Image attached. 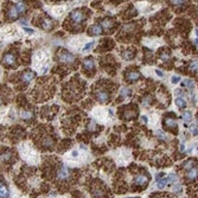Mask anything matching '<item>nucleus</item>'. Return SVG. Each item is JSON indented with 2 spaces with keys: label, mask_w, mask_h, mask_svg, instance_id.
<instances>
[{
  "label": "nucleus",
  "mask_w": 198,
  "mask_h": 198,
  "mask_svg": "<svg viewBox=\"0 0 198 198\" xmlns=\"http://www.w3.org/2000/svg\"><path fill=\"white\" fill-rule=\"evenodd\" d=\"M150 173L145 167L137 166L135 164L131 165L128 168H120L115 173L114 190L116 193L132 192H142L150 183Z\"/></svg>",
  "instance_id": "1"
},
{
  "label": "nucleus",
  "mask_w": 198,
  "mask_h": 198,
  "mask_svg": "<svg viewBox=\"0 0 198 198\" xmlns=\"http://www.w3.org/2000/svg\"><path fill=\"white\" fill-rule=\"evenodd\" d=\"M196 43H197V45H198V39H196Z\"/></svg>",
  "instance_id": "47"
},
{
  "label": "nucleus",
  "mask_w": 198,
  "mask_h": 198,
  "mask_svg": "<svg viewBox=\"0 0 198 198\" xmlns=\"http://www.w3.org/2000/svg\"><path fill=\"white\" fill-rule=\"evenodd\" d=\"M16 160H17V155H16L13 150H11V148H6V147L3 148V150H1V162H3V164L5 166V168H7L6 166H8V165L10 166L13 165Z\"/></svg>",
  "instance_id": "12"
},
{
  "label": "nucleus",
  "mask_w": 198,
  "mask_h": 198,
  "mask_svg": "<svg viewBox=\"0 0 198 198\" xmlns=\"http://www.w3.org/2000/svg\"><path fill=\"white\" fill-rule=\"evenodd\" d=\"M18 56L14 51H6L3 55V65L7 69L17 68L18 67Z\"/></svg>",
  "instance_id": "11"
},
{
  "label": "nucleus",
  "mask_w": 198,
  "mask_h": 198,
  "mask_svg": "<svg viewBox=\"0 0 198 198\" xmlns=\"http://www.w3.org/2000/svg\"><path fill=\"white\" fill-rule=\"evenodd\" d=\"M56 60L62 65H67V67H71L76 63V58L72 54H70L69 51H67L65 49H58L56 52Z\"/></svg>",
  "instance_id": "10"
},
{
  "label": "nucleus",
  "mask_w": 198,
  "mask_h": 198,
  "mask_svg": "<svg viewBox=\"0 0 198 198\" xmlns=\"http://www.w3.org/2000/svg\"><path fill=\"white\" fill-rule=\"evenodd\" d=\"M186 1H173V5H184Z\"/></svg>",
  "instance_id": "39"
},
{
  "label": "nucleus",
  "mask_w": 198,
  "mask_h": 198,
  "mask_svg": "<svg viewBox=\"0 0 198 198\" xmlns=\"http://www.w3.org/2000/svg\"><path fill=\"white\" fill-rule=\"evenodd\" d=\"M167 183H168V180L166 179V178H164V179H160L159 182H158V188L159 189H164L166 185H167Z\"/></svg>",
  "instance_id": "33"
},
{
  "label": "nucleus",
  "mask_w": 198,
  "mask_h": 198,
  "mask_svg": "<svg viewBox=\"0 0 198 198\" xmlns=\"http://www.w3.org/2000/svg\"><path fill=\"white\" fill-rule=\"evenodd\" d=\"M127 198H140V197H127Z\"/></svg>",
  "instance_id": "45"
},
{
  "label": "nucleus",
  "mask_w": 198,
  "mask_h": 198,
  "mask_svg": "<svg viewBox=\"0 0 198 198\" xmlns=\"http://www.w3.org/2000/svg\"><path fill=\"white\" fill-rule=\"evenodd\" d=\"M192 114H191V112H184L183 114H182V119H183V121L184 122H190L191 121V119H192V116H191Z\"/></svg>",
  "instance_id": "32"
},
{
  "label": "nucleus",
  "mask_w": 198,
  "mask_h": 198,
  "mask_svg": "<svg viewBox=\"0 0 198 198\" xmlns=\"http://www.w3.org/2000/svg\"><path fill=\"white\" fill-rule=\"evenodd\" d=\"M82 71L87 77H93L95 75V63L93 57H85L82 62Z\"/></svg>",
  "instance_id": "15"
},
{
  "label": "nucleus",
  "mask_w": 198,
  "mask_h": 198,
  "mask_svg": "<svg viewBox=\"0 0 198 198\" xmlns=\"http://www.w3.org/2000/svg\"><path fill=\"white\" fill-rule=\"evenodd\" d=\"M171 116V113H167L166 114V118L164 119V121H163V123L165 125V127H167V128H170V129H175V131H177V122H176V120L173 119V118H170Z\"/></svg>",
  "instance_id": "23"
},
{
  "label": "nucleus",
  "mask_w": 198,
  "mask_h": 198,
  "mask_svg": "<svg viewBox=\"0 0 198 198\" xmlns=\"http://www.w3.org/2000/svg\"><path fill=\"white\" fill-rule=\"evenodd\" d=\"M88 189L93 198H112L113 193L109 190L107 185L100 180V179H94L88 184Z\"/></svg>",
  "instance_id": "8"
},
{
  "label": "nucleus",
  "mask_w": 198,
  "mask_h": 198,
  "mask_svg": "<svg viewBox=\"0 0 198 198\" xmlns=\"http://www.w3.org/2000/svg\"><path fill=\"white\" fill-rule=\"evenodd\" d=\"M90 10L84 7L71 11L64 21V29H67L70 32H81L84 29L85 20L90 17Z\"/></svg>",
  "instance_id": "5"
},
{
  "label": "nucleus",
  "mask_w": 198,
  "mask_h": 198,
  "mask_svg": "<svg viewBox=\"0 0 198 198\" xmlns=\"http://www.w3.org/2000/svg\"><path fill=\"white\" fill-rule=\"evenodd\" d=\"M18 17H19V12H18L16 5L8 4V5L5 7V18H6V20L12 21V20L18 19Z\"/></svg>",
  "instance_id": "18"
},
{
  "label": "nucleus",
  "mask_w": 198,
  "mask_h": 198,
  "mask_svg": "<svg viewBox=\"0 0 198 198\" xmlns=\"http://www.w3.org/2000/svg\"><path fill=\"white\" fill-rule=\"evenodd\" d=\"M142 25V23H129V24H126L125 26H123L120 32L118 33V39L120 42H128L129 38H138L137 37V33L139 32L138 30H140Z\"/></svg>",
  "instance_id": "9"
},
{
  "label": "nucleus",
  "mask_w": 198,
  "mask_h": 198,
  "mask_svg": "<svg viewBox=\"0 0 198 198\" xmlns=\"http://www.w3.org/2000/svg\"><path fill=\"white\" fill-rule=\"evenodd\" d=\"M119 112H120V118L121 119L129 120V119H133L135 115L138 114V108L134 104H128V106H123L122 108H120Z\"/></svg>",
  "instance_id": "16"
},
{
  "label": "nucleus",
  "mask_w": 198,
  "mask_h": 198,
  "mask_svg": "<svg viewBox=\"0 0 198 198\" xmlns=\"http://www.w3.org/2000/svg\"><path fill=\"white\" fill-rule=\"evenodd\" d=\"M94 44H95L94 42H91V43H89V44H87V45H85V46L83 47V51H87V50H89V49H90V47H91V46H93Z\"/></svg>",
  "instance_id": "35"
},
{
  "label": "nucleus",
  "mask_w": 198,
  "mask_h": 198,
  "mask_svg": "<svg viewBox=\"0 0 198 198\" xmlns=\"http://www.w3.org/2000/svg\"><path fill=\"white\" fill-rule=\"evenodd\" d=\"M114 46V42L109 38H104L101 41V45L98 47V51H104L107 49H112Z\"/></svg>",
  "instance_id": "25"
},
{
  "label": "nucleus",
  "mask_w": 198,
  "mask_h": 198,
  "mask_svg": "<svg viewBox=\"0 0 198 198\" xmlns=\"http://www.w3.org/2000/svg\"><path fill=\"white\" fill-rule=\"evenodd\" d=\"M196 189H197V192H198V185H197V186H196Z\"/></svg>",
  "instance_id": "46"
},
{
  "label": "nucleus",
  "mask_w": 198,
  "mask_h": 198,
  "mask_svg": "<svg viewBox=\"0 0 198 198\" xmlns=\"http://www.w3.org/2000/svg\"><path fill=\"white\" fill-rule=\"evenodd\" d=\"M36 146L42 151H54L56 146V134L49 125H39L32 132Z\"/></svg>",
  "instance_id": "4"
},
{
  "label": "nucleus",
  "mask_w": 198,
  "mask_h": 198,
  "mask_svg": "<svg viewBox=\"0 0 198 198\" xmlns=\"http://www.w3.org/2000/svg\"><path fill=\"white\" fill-rule=\"evenodd\" d=\"M175 103H176V106L178 108H185L186 107V102H185V100L183 97H177L175 100Z\"/></svg>",
  "instance_id": "28"
},
{
  "label": "nucleus",
  "mask_w": 198,
  "mask_h": 198,
  "mask_svg": "<svg viewBox=\"0 0 198 198\" xmlns=\"http://www.w3.org/2000/svg\"><path fill=\"white\" fill-rule=\"evenodd\" d=\"M142 121H144V122L146 123V122H147L148 120H147V118H146V116H142Z\"/></svg>",
  "instance_id": "44"
},
{
  "label": "nucleus",
  "mask_w": 198,
  "mask_h": 198,
  "mask_svg": "<svg viewBox=\"0 0 198 198\" xmlns=\"http://www.w3.org/2000/svg\"><path fill=\"white\" fill-rule=\"evenodd\" d=\"M14 180L20 190L32 196L45 193L47 191L46 185L41 182L38 172L33 167H24V170L20 171L19 178L16 177Z\"/></svg>",
  "instance_id": "3"
},
{
  "label": "nucleus",
  "mask_w": 198,
  "mask_h": 198,
  "mask_svg": "<svg viewBox=\"0 0 198 198\" xmlns=\"http://www.w3.org/2000/svg\"><path fill=\"white\" fill-rule=\"evenodd\" d=\"M182 190V185H175V186H173V191H180Z\"/></svg>",
  "instance_id": "37"
},
{
  "label": "nucleus",
  "mask_w": 198,
  "mask_h": 198,
  "mask_svg": "<svg viewBox=\"0 0 198 198\" xmlns=\"http://www.w3.org/2000/svg\"><path fill=\"white\" fill-rule=\"evenodd\" d=\"M20 116H21V119H24V120L31 121V119H33L34 114H33V112H32L31 109H28V110L21 109V110H20Z\"/></svg>",
  "instance_id": "26"
},
{
  "label": "nucleus",
  "mask_w": 198,
  "mask_h": 198,
  "mask_svg": "<svg viewBox=\"0 0 198 198\" xmlns=\"http://www.w3.org/2000/svg\"><path fill=\"white\" fill-rule=\"evenodd\" d=\"M121 56L123 59L126 60H131L133 59L135 56H137V49L134 47H128V49H122L121 51Z\"/></svg>",
  "instance_id": "21"
},
{
  "label": "nucleus",
  "mask_w": 198,
  "mask_h": 198,
  "mask_svg": "<svg viewBox=\"0 0 198 198\" xmlns=\"http://www.w3.org/2000/svg\"><path fill=\"white\" fill-rule=\"evenodd\" d=\"M101 65L104 68L106 71H108L110 75H114V74L118 71V67L119 64H116V62L114 59L113 56H106L103 58H101Z\"/></svg>",
  "instance_id": "13"
},
{
  "label": "nucleus",
  "mask_w": 198,
  "mask_h": 198,
  "mask_svg": "<svg viewBox=\"0 0 198 198\" xmlns=\"http://www.w3.org/2000/svg\"><path fill=\"white\" fill-rule=\"evenodd\" d=\"M197 34H198V30H197Z\"/></svg>",
  "instance_id": "48"
},
{
  "label": "nucleus",
  "mask_w": 198,
  "mask_h": 198,
  "mask_svg": "<svg viewBox=\"0 0 198 198\" xmlns=\"http://www.w3.org/2000/svg\"><path fill=\"white\" fill-rule=\"evenodd\" d=\"M85 83L80 80L78 75L74 77L72 81L63 85V100L67 102H74L80 100L81 96L84 94Z\"/></svg>",
  "instance_id": "7"
},
{
  "label": "nucleus",
  "mask_w": 198,
  "mask_h": 198,
  "mask_svg": "<svg viewBox=\"0 0 198 198\" xmlns=\"http://www.w3.org/2000/svg\"><path fill=\"white\" fill-rule=\"evenodd\" d=\"M171 81H172V83H178V82H179V81H180V78H179V77H178V76H173V77H172V80H171Z\"/></svg>",
  "instance_id": "36"
},
{
  "label": "nucleus",
  "mask_w": 198,
  "mask_h": 198,
  "mask_svg": "<svg viewBox=\"0 0 198 198\" xmlns=\"http://www.w3.org/2000/svg\"><path fill=\"white\" fill-rule=\"evenodd\" d=\"M102 31H103V29H102V26L100 25V24H93V25L88 29V34L89 36H98V34H101L102 33Z\"/></svg>",
  "instance_id": "24"
},
{
  "label": "nucleus",
  "mask_w": 198,
  "mask_h": 198,
  "mask_svg": "<svg viewBox=\"0 0 198 198\" xmlns=\"http://www.w3.org/2000/svg\"><path fill=\"white\" fill-rule=\"evenodd\" d=\"M191 132H192V134H193V135H198V129H197V128L192 127V128H191Z\"/></svg>",
  "instance_id": "38"
},
{
  "label": "nucleus",
  "mask_w": 198,
  "mask_h": 198,
  "mask_svg": "<svg viewBox=\"0 0 198 198\" xmlns=\"http://www.w3.org/2000/svg\"><path fill=\"white\" fill-rule=\"evenodd\" d=\"M129 95H131V89L129 88H122L119 97H120V100H122V98H125L126 96H129Z\"/></svg>",
  "instance_id": "30"
},
{
  "label": "nucleus",
  "mask_w": 198,
  "mask_h": 198,
  "mask_svg": "<svg viewBox=\"0 0 198 198\" xmlns=\"http://www.w3.org/2000/svg\"><path fill=\"white\" fill-rule=\"evenodd\" d=\"M167 180H168V183L176 182V180H177V176H176V173H171V175H170V177L167 178Z\"/></svg>",
  "instance_id": "34"
},
{
  "label": "nucleus",
  "mask_w": 198,
  "mask_h": 198,
  "mask_svg": "<svg viewBox=\"0 0 198 198\" xmlns=\"http://www.w3.org/2000/svg\"><path fill=\"white\" fill-rule=\"evenodd\" d=\"M24 31H26L28 33H33V30H31V29H28V28H24Z\"/></svg>",
  "instance_id": "41"
},
{
  "label": "nucleus",
  "mask_w": 198,
  "mask_h": 198,
  "mask_svg": "<svg viewBox=\"0 0 198 198\" xmlns=\"http://www.w3.org/2000/svg\"><path fill=\"white\" fill-rule=\"evenodd\" d=\"M39 20H41V23L39 24H37L41 29H43V30H46V31H49V30H51L54 26H55V21L51 19V18H49V17H39Z\"/></svg>",
  "instance_id": "19"
},
{
  "label": "nucleus",
  "mask_w": 198,
  "mask_h": 198,
  "mask_svg": "<svg viewBox=\"0 0 198 198\" xmlns=\"http://www.w3.org/2000/svg\"><path fill=\"white\" fill-rule=\"evenodd\" d=\"M114 87L115 84L112 81L101 80L93 85L91 94L96 98V101H98L100 103H108L112 98V95L114 94Z\"/></svg>",
  "instance_id": "6"
},
{
  "label": "nucleus",
  "mask_w": 198,
  "mask_h": 198,
  "mask_svg": "<svg viewBox=\"0 0 198 198\" xmlns=\"http://www.w3.org/2000/svg\"><path fill=\"white\" fill-rule=\"evenodd\" d=\"M185 150V146H184V144H182L180 145V151H184Z\"/></svg>",
  "instance_id": "43"
},
{
  "label": "nucleus",
  "mask_w": 198,
  "mask_h": 198,
  "mask_svg": "<svg viewBox=\"0 0 198 198\" xmlns=\"http://www.w3.org/2000/svg\"><path fill=\"white\" fill-rule=\"evenodd\" d=\"M123 77H125V81H127V82H135L141 77V75L137 70V68L131 67V68H127L126 71L123 72Z\"/></svg>",
  "instance_id": "17"
},
{
  "label": "nucleus",
  "mask_w": 198,
  "mask_h": 198,
  "mask_svg": "<svg viewBox=\"0 0 198 198\" xmlns=\"http://www.w3.org/2000/svg\"><path fill=\"white\" fill-rule=\"evenodd\" d=\"M100 25H101L102 29H104L106 31H109V30H112V29L115 26V21H114V19L109 18V17H104V18L101 19Z\"/></svg>",
  "instance_id": "22"
},
{
  "label": "nucleus",
  "mask_w": 198,
  "mask_h": 198,
  "mask_svg": "<svg viewBox=\"0 0 198 198\" xmlns=\"http://www.w3.org/2000/svg\"><path fill=\"white\" fill-rule=\"evenodd\" d=\"M0 186H1L0 188V190H1V198H8V189L3 179H1V185Z\"/></svg>",
  "instance_id": "27"
},
{
  "label": "nucleus",
  "mask_w": 198,
  "mask_h": 198,
  "mask_svg": "<svg viewBox=\"0 0 198 198\" xmlns=\"http://www.w3.org/2000/svg\"><path fill=\"white\" fill-rule=\"evenodd\" d=\"M163 176H164V173H159V175L155 177V180H158V182H159V180H160V178H162Z\"/></svg>",
  "instance_id": "40"
},
{
  "label": "nucleus",
  "mask_w": 198,
  "mask_h": 198,
  "mask_svg": "<svg viewBox=\"0 0 198 198\" xmlns=\"http://www.w3.org/2000/svg\"><path fill=\"white\" fill-rule=\"evenodd\" d=\"M189 69H190V71H192V72H195V71L198 70V59L191 60V63H190V65H189Z\"/></svg>",
  "instance_id": "31"
},
{
  "label": "nucleus",
  "mask_w": 198,
  "mask_h": 198,
  "mask_svg": "<svg viewBox=\"0 0 198 198\" xmlns=\"http://www.w3.org/2000/svg\"><path fill=\"white\" fill-rule=\"evenodd\" d=\"M43 177L55 184L57 189L63 193L69 189V185L72 182V175L70 170L55 157H45L42 165Z\"/></svg>",
  "instance_id": "2"
},
{
  "label": "nucleus",
  "mask_w": 198,
  "mask_h": 198,
  "mask_svg": "<svg viewBox=\"0 0 198 198\" xmlns=\"http://www.w3.org/2000/svg\"><path fill=\"white\" fill-rule=\"evenodd\" d=\"M198 178V166L189 170L184 173V179L186 180L188 183H192L193 180H196Z\"/></svg>",
  "instance_id": "20"
},
{
  "label": "nucleus",
  "mask_w": 198,
  "mask_h": 198,
  "mask_svg": "<svg viewBox=\"0 0 198 198\" xmlns=\"http://www.w3.org/2000/svg\"><path fill=\"white\" fill-rule=\"evenodd\" d=\"M155 72H157V75L158 76H160V77H163V72L160 71V70H155Z\"/></svg>",
  "instance_id": "42"
},
{
  "label": "nucleus",
  "mask_w": 198,
  "mask_h": 198,
  "mask_svg": "<svg viewBox=\"0 0 198 198\" xmlns=\"http://www.w3.org/2000/svg\"><path fill=\"white\" fill-rule=\"evenodd\" d=\"M18 77H19V80H18V88L19 89H24L33 80L34 72L31 71V70H24L23 72L19 74Z\"/></svg>",
  "instance_id": "14"
},
{
  "label": "nucleus",
  "mask_w": 198,
  "mask_h": 198,
  "mask_svg": "<svg viewBox=\"0 0 198 198\" xmlns=\"http://www.w3.org/2000/svg\"><path fill=\"white\" fill-rule=\"evenodd\" d=\"M16 7H17V10L19 12V14L20 13H24V12L26 11V5H25V3H23V1H18L16 4Z\"/></svg>",
  "instance_id": "29"
}]
</instances>
